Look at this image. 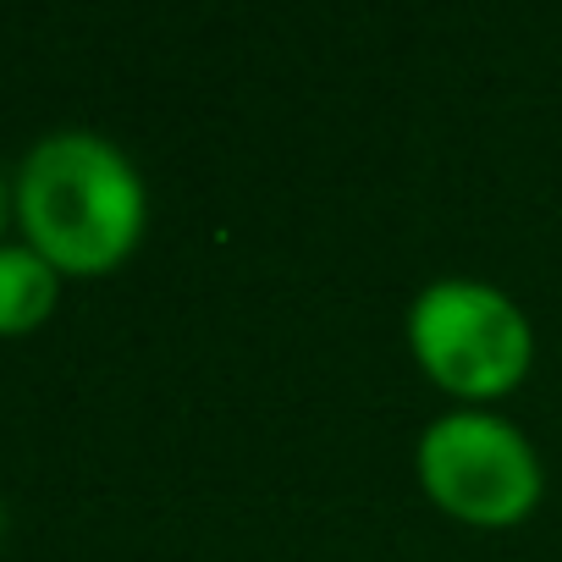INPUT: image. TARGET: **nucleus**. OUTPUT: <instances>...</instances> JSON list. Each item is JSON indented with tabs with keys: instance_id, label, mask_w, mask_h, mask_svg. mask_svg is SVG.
<instances>
[{
	"instance_id": "1",
	"label": "nucleus",
	"mask_w": 562,
	"mask_h": 562,
	"mask_svg": "<svg viewBox=\"0 0 562 562\" xmlns=\"http://www.w3.org/2000/svg\"><path fill=\"white\" fill-rule=\"evenodd\" d=\"M23 243L61 276H111L133 259L149 226V188L122 144L89 127L45 133L12 182Z\"/></svg>"
},
{
	"instance_id": "2",
	"label": "nucleus",
	"mask_w": 562,
	"mask_h": 562,
	"mask_svg": "<svg viewBox=\"0 0 562 562\" xmlns=\"http://www.w3.org/2000/svg\"><path fill=\"white\" fill-rule=\"evenodd\" d=\"M408 353L447 397L485 408L529 375L535 326L491 281L441 276L408 304Z\"/></svg>"
},
{
	"instance_id": "3",
	"label": "nucleus",
	"mask_w": 562,
	"mask_h": 562,
	"mask_svg": "<svg viewBox=\"0 0 562 562\" xmlns=\"http://www.w3.org/2000/svg\"><path fill=\"white\" fill-rule=\"evenodd\" d=\"M414 474L447 518L474 529H513L546 496L535 441L491 408H452L430 419L414 447Z\"/></svg>"
},
{
	"instance_id": "4",
	"label": "nucleus",
	"mask_w": 562,
	"mask_h": 562,
	"mask_svg": "<svg viewBox=\"0 0 562 562\" xmlns=\"http://www.w3.org/2000/svg\"><path fill=\"white\" fill-rule=\"evenodd\" d=\"M61 299V270L29 248V243H0V337H29L56 315Z\"/></svg>"
},
{
	"instance_id": "5",
	"label": "nucleus",
	"mask_w": 562,
	"mask_h": 562,
	"mask_svg": "<svg viewBox=\"0 0 562 562\" xmlns=\"http://www.w3.org/2000/svg\"><path fill=\"white\" fill-rule=\"evenodd\" d=\"M7 215H12V182L0 177V232H7Z\"/></svg>"
}]
</instances>
